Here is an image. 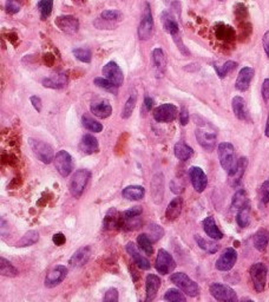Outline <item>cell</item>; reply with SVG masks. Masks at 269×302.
Here are the masks:
<instances>
[{
  "mask_svg": "<svg viewBox=\"0 0 269 302\" xmlns=\"http://www.w3.org/2000/svg\"><path fill=\"white\" fill-rule=\"evenodd\" d=\"M118 290L116 288H109L105 293L103 302H118Z\"/></svg>",
  "mask_w": 269,
  "mask_h": 302,
  "instance_id": "cell-52",
  "label": "cell"
},
{
  "mask_svg": "<svg viewBox=\"0 0 269 302\" xmlns=\"http://www.w3.org/2000/svg\"><path fill=\"white\" fill-rule=\"evenodd\" d=\"M237 260V253L234 248H225L222 252L221 256L216 261V269L221 272H228L235 266Z\"/></svg>",
  "mask_w": 269,
  "mask_h": 302,
  "instance_id": "cell-13",
  "label": "cell"
},
{
  "mask_svg": "<svg viewBox=\"0 0 269 302\" xmlns=\"http://www.w3.org/2000/svg\"><path fill=\"white\" fill-rule=\"evenodd\" d=\"M30 100H31V103H32V105H33V108L36 109L37 111L38 112H41L42 111V100H41V98H39L38 96H32L30 98Z\"/></svg>",
  "mask_w": 269,
  "mask_h": 302,
  "instance_id": "cell-57",
  "label": "cell"
},
{
  "mask_svg": "<svg viewBox=\"0 0 269 302\" xmlns=\"http://www.w3.org/2000/svg\"><path fill=\"white\" fill-rule=\"evenodd\" d=\"M91 257V248L90 247H82L77 250L76 253L71 256L70 258V264L74 268H79L83 267L84 264L89 262Z\"/></svg>",
  "mask_w": 269,
  "mask_h": 302,
  "instance_id": "cell-26",
  "label": "cell"
},
{
  "mask_svg": "<svg viewBox=\"0 0 269 302\" xmlns=\"http://www.w3.org/2000/svg\"><path fill=\"white\" fill-rule=\"evenodd\" d=\"M153 241L150 240V237L148 236V234H139L137 237V244H138V248L143 250L147 255H153L154 253V247H153Z\"/></svg>",
  "mask_w": 269,
  "mask_h": 302,
  "instance_id": "cell-37",
  "label": "cell"
},
{
  "mask_svg": "<svg viewBox=\"0 0 269 302\" xmlns=\"http://www.w3.org/2000/svg\"><path fill=\"white\" fill-rule=\"evenodd\" d=\"M54 166H56L57 171L61 174V176L67 177L73 169V161L71 155L65 150L57 152L54 156Z\"/></svg>",
  "mask_w": 269,
  "mask_h": 302,
  "instance_id": "cell-11",
  "label": "cell"
},
{
  "mask_svg": "<svg viewBox=\"0 0 269 302\" xmlns=\"http://www.w3.org/2000/svg\"><path fill=\"white\" fill-rule=\"evenodd\" d=\"M231 106H233V111L237 118L241 120L247 119V117H248L247 106H246V102L242 97H240V96L234 97L233 102H231Z\"/></svg>",
  "mask_w": 269,
  "mask_h": 302,
  "instance_id": "cell-32",
  "label": "cell"
},
{
  "mask_svg": "<svg viewBox=\"0 0 269 302\" xmlns=\"http://www.w3.org/2000/svg\"><path fill=\"white\" fill-rule=\"evenodd\" d=\"M179 110L174 104L167 103L162 104L154 110V118L158 123H170L177 118Z\"/></svg>",
  "mask_w": 269,
  "mask_h": 302,
  "instance_id": "cell-12",
  "label": "cell"
},
{
  "mask_svg": "<svg viewBox=\"0 0 269 302\" xmlns=\"http://www.w3.org/2000/svg\"><path fill=\"white\" fill-rule=\"evenodd\" d=\"M52 241L56 246H63V244L67 242V237H65V235L62 234V232H58V234L53 235Z\"/></svg>",
  "mask_w": 269,
  "mask_h": 302,
  "instance_id": "cell-55",
  "label": "cell"
},
{
  "mask_svg": "<svg viewBox=\"0 0 269 302\" xmlns=\"http://www.w3.org/2000/svg\"><path fill=\"white\" fill-rule=\"evenodd\" d=\"M28 144H30L36 157L38 158L39 161H42L43 163H45V164H50L54 160L56 155H54L52 146L47 144V143L39 139H34V138H30V139H28Z\"/></svg>",
  "mask_w": 269,
  "mask_h": 302,
  "instance_id": "cell-3",
  "label": "cell"
},
{
  "mask_svg": "<svg viewBox=\"0 0 269 302\" xmlns=\"http://www.w3.org/2000/svg\"><path fill=\"white\" fill-rule=\"evenodd\" d=\"M153 60H154V66H155V71H156V77L157 78H161L163 77V74L165 73V70H167V58H165V54L163 52L162 48L157 47L153 51Z\"/></svg>",
  "mask_w": 269,
  "mask_h": 302,
  "instance_id": "cell-25",
  "label": "cell"
},
{
  "mask_svg": "<svg viewBox=\"0 0 269 302\" xmlns=\"http://www.w3.org/2000/svg\"><path fill=\"white\" fill-rule=\"evenodd\" d=\"M179 122H181L183 126L187 125L189 123V112L185 108H182L181 114H179Z\"/></svg>",
  "mask_w": 269,
  "mask_h": 302,
  "instance_id": "cell-56",
  "label": "cell"
},
{
  "mask_svg": "<svg viewBox=\"0 0 269 302\" xmlns=\"http://www.w3.org/2000/svg\"><path fill=\"white\" fill-rule=\"evenodd\" d=\"M210 294L220 302H239L235 290L222 283H213L210 286Z\"/></svg>",
  "mask_w": 269,
  "mask_h": 302,
  "instance_id": "cell-7",
  "label": "cell"
},
{
  "mask_svg": "<svg viewBox=\"0 0 269 302\" xmlns=\"http://www.w3.org/2000/svg\"><path fill=\"white\" fill-rule=\"evenodd\" d=\"M134 106H136V96L133 94V96H130L127 100V103H125L124 108H123L122 111V118L128 119L130 118V116L133 115Z\"/></svg>",
  "mask_w": 269,
  "mask_h": 302,
  "instance_id": "cell-46",
  "label": "cell"
},
{
  "mask_svg": "<svg viewBox=\"0 0 269 302\" xmlns=\"http://www.w3.org/2000/svg\"><path fill=\"white\" fill-rule=\"evenodd\" d=\"M254 77V70L251 68H243L240 71L239 76H237L236 83H235V88L239 91H247L249 89V85H250L251 79Z\"/></svg>",
  "mask_w": 269,
  "mask_h": 302,
  "instance_id": "cell-24",
  "label": "cell"
},
{
  "mask_svg": "<svg viewBox=\"0 0 269 302\" xmlns=\"http://www.w3.org/2000/svg\"><path fill=\"white\" fill-rule=\"evenodd\" d=\"M249 217H250V207L247 206L240 209L236 215V222L241 228H246L249 224Z\"/></svg>",
  "mask_w": 269,
  "mask_h": 302,
  "instance_id": "cell-41",
  "label": "cell"
},
{
  "mask_svg": "<svg viewBox=\"0 0 269 302\" xmlns=\"http://www.w3.org/2000/svg\"><path fill=\"white\" fill-rule=\"evenodd\" d=\"M103 74H104V78L110 80L117 88H119V86L123 84L124 76H123L121 68L117 65V63L109 62L108 64L103 68Z\"/></svg>",
  "mask_w": 269,
  "mask_h": 302,
  "instance_id": "cell-16",
  "label": "cell"
},
{
  "mask_svg": "<svg viewBox=\"0 0 269 302\" xmlns=\"http://www.w3.org/2000/svg\"><path fill=\"white\" fill-rule=\"evenodd\" d=\"M159 287H161V279L155 274H149L145 281V295H147L145 302H151L156 298Z\"/></svg>",
  "mask_w": 269,
  "mask_h": 302,
  "instance_id": "cell-21",
  "label": "cell"
},
{
  "mask_svg": "<svg viewBox=\"0 0 269 302\" xmlns=\"http://www.w3.org/2000/svg\"><path fill=\"white\" fill-rule=\"evenodd\" d=\"M142 207H134L129 209L121 215L119 218V229L125 230H134L141 227V215H142Z\"/></svg>",
  "mask_w": 269,
  "mask_h": 302,
  "instance_id": "cell-4",
  "label": "cell"
},
{
  "mask_svg": "<svg viewBox=\"0 0 269 302\" xmlns=\"http://www.w3.org/2000/svg\"><path fill=\"white\" fill-rule=\"evenodd\" d=\"M182 207H183V200L182 197H176L169 203L167 210H165V217H167L168 221H175L179 217L182 211Z\"/></svg>",
  "mask_w": 269,
  "mask_h": 302,
  "instance_id": "cell-28",
  "label": "cell"
},
{
  "mask_svg": "<svg viewBox=\"0 0 269 302\" xmlns=\"http://www.w3.org/2000/svg\"><path fill=\"white\" fill-rule=\"evenodd\" d=\"M163 234H164L163 228L161 226H158V224H150V226H149L148 236L150 237V240L153 241V242H156V241L161 240Z\"/></svg>",
  "mask_w": 269,
  "mask_h": 302,
  "instance_id": "cell-49",
  "label": "cell"
},
{
  "mask_svg": "<svg viewBox=\"0 0 269 302\" xmlns=\"http://www.w3.org/2000/svg\"><path fill=\"white\" fill-rule=\"evenodd\" d=\"M242 302H246V300H245V301H242Z\"/></svg>",
  "mask_w": 269,
  "mask_h": 302,
  "instance_id": "cell-62",
  "label": "cell"
},
{
  "mask_svg": "<svg viewBox=\"0 0 269 302\" xmlns=\"http://www.w3.org/2000/svg\"><path fill=\"white\" fill-rule=\"evenodd\" d=\"M56 25L63 32L67 34L77 33L79 28V22L73 16H62L56 19Z\"/></svg>",
  "mask_w": 269,
  "mask_h": 302,
  "instance_id": "cell-18",
  "label": "cell"
},
{
  "mask_svg": "<svg viewBox=\"0 0 269 302\" xmlns=\"http://www.w3.org/2000/svg\"><path fill=\"white\" fill-rule=\"evenodd\" d=\"M246 302H254V301H251V300H246Z\"/></svg>",
  "mask_w": 269,
  "mask_h": 302,
  "instance_id": "cell-61",
  "label": "cell"
},
{
  "mask_svg": "<svg viewBox=\"0 0 269 302\" xmlns=\"http://www.w3.org/2000/svg\"><path fill=\"white\" fill-rule=\"evenodd\" d=\"M189 177H190L194 189H195L197 192L204 191V189L207 188L208 178L207 175L204 174V171H203L201 168H199V166L190 168V170H189Z\"/></svg>",
  "mask_w": 269,
  "mask_h": 302,
  "instance_id": "cell-17",
  "label": "cell"
},
{
  "mask_svg": "<svg viewBox=\"0 0 269 302\" xmlns=\"http://www.w3.org/2000/svg\"><path fill=\"white\" fill-rule=\"evenodd\" d=\"M219 158L222 168L225 171L230 172L233 170L237 162V161H235V150H234L233 144L227 142L221 143L219 145Z\"/></svg>",
  "mask_w": 269,
  "mask_h": 302,
  "instance_id": "cell-6",
  "label": "cell"
},
{
  "mask_svg": "<svg viewBox=\"0 0 269 302\" xmlns=\"http://www.w3.org/2000/svg\"><path fill=\"white\" fill-rule=\"evenodd\" d=\"M119 218H121V215L116 211V209L109 210L107 216L104 218V228L119 229Z\"/></svg>",
  "mask_w": 269,
  "mask_h": 302,
  "instance_id": "cell-35",
  "label": "cell"
},
{
  "mask_svg": "<svg viewBox=\"0 0 269 302\" xmlns=\"http://www.w3.org/2000/svg\"><path fill=\"white\" fill-rule=\"evenodd\" d=\"M203 229H204L205 234L210 238H213V240L217 241L221 240L223 237L222 232L219 229V227L216 226L215 220H214L213 217H207L203 221Z\"/></svg>",
  "mask_w": 269,
  "mask_h": 302,
  "instance_id": "cell-29",
  "label": "cell"
},
{
  "mask_svg": "<svg viewBox=\"0 0 269 302\" xmlns=\"http://www.w3.org/2000/svg\"><path fill=\"white\" fill-rule=\"evenodd\" d=\"M265 134H266V136L269 137V115H268V118H267V124H266Z\"/></svg>",
  "mask_w": 269,
  "mask_h": 302,
  "instance_id": "cell-60",
  "label": "cell"
},
{
  "mask_svg": "<svg viewBox=\"0 0 269 302\" xmlns=\"http://www.w3.org/2000/svg\"><path fill=\"white\" fill-rule=\"evenodd\" d=\"M260 200L263 204L269 203V180L262 183L261 188H260Z\"/></svg>",
  "mask_w": 269,
  "mask_h": 302,
  "instance_id": "cell-51",
  "label": "cell"
},
{
  "mask_svg": "<svg viewBox=\"0 0 269 302\" xmlns=\"http://www.w3.org/2000/svg\"><path fill=\"white\" fill-rule=\"evenodd\" d=\"M154 32V19L151 13L150 5L145 4L144 13H143L141 24L138 26V38L141 40H148L151 38Z\"/></svg>",
  "mask_w": 269,
  "mask_h": 302,
  "instance_id": "cell-10",
  "label": "cell"
},
{
  "mask_svg": "<svg viewBox=\"0 0 269 302\" xmlns=\"http://www.w3.org/2000/svg\"><path fill=\"white\" fill-rule=\"evenodd\" d=\"M261 93H262L263 100H265L266 103H268L269 102V78L265 79V82H263Z\"/></svg>",
  "mask_w": 269,
  "mask_h": 302,
  "instance_id": "cell-54",
  "label": "cell"
},
{
  "mask_svg": "<svg viewBox=\"0 0 269 302\" xmlns=\"http://www.w3.org/2000/svg\"><path fill=\"white\" fill-rule=\"evenodd\" d=\"M43 85L45 88L48 89H63L65 88L67 84V76L65 73H58V74H53V76L47 77V78L43 79Z\"/></svg>",
  "mask_w": 269,
  "mask_h": 302,
  "instance_id": "cell-27",
  "label": "cell"
},
{
  "mask_svg": "<svg viewBox=\"0 0 269 302\" xmlns=\"http://www.w3.org/2000/svg\"><path fill=\"white\" fill-rule=\"evenodd\" d=\"M125 248H127L128 254L130 255L131 258L134 261V263L137 264L138 268H141L142 270L150 269V262H149V260L147 257L143 256L141 253H139V250L136 247V244H134V242H129Z\"/></svg>",
  "mask_w": 269,
  "mask_h": 302,
  "instance_id": "cell-20",
  "label": "cell"
},
{
  "mask_svg": "<svg viewBox=\"0 0 269 302\" xmlns=\"http://www.w3.org/2000/svg\"><path fill=\"white\" fill-rule=\"evenodd\" d=\"M164 299L168 302H187V299L184 298V295L176 288H170L165 292Z\"/></svg>",
  "mask_w": 269,
  "mask_h": 302,
  "instance_id": "cell-44",
  "label": "cell"
},
{
  "mask_svg": "<svg viewBox=\"0 0 269 302\" xmlns=\"http://www.w3.org/2000/svg\"><path fill=\"white\" fill-rule=\"evenodd\" d=\"M249 206V201H248V196H247V192L245 190H239L236 191V194L234 195L233 197V208L235 209H242L245 208V207Z\"/></svg>",
  "mask_w": 269,
  "mask_h": 302,
  "instance_id": "cell-40",
  "label": "cell"
},
{
  "mask_svg": "<svg viewBox=\"0 0 269 302\" xmlns=\"http://www.w3.org/2000/svg\"><path fill=\"white\" fill-rule=\"evenodd\" d=\"M67 275V268L65 266H56L47 273L44 284L46 288H53L65 280Z\"/></svg>",
  "mask_w": 269,
  "mask_h": 302,
  "instance_id": "cell-14",
  "label": "cell"
},
{
  "mask_svg": "<svg viewBox=\"0 0 269 302\" xmlns=\"http://www.w3.org/2000/svg\"><path fill=\"white\" fill-rule=\"evenodd\" d=\"M155 268L161 275H168L176 268V262L167 250L159 249L157 253Z\"/></svg>",
  "mask_w": 269,
  "mask_h": 302,
  "instance_id": "cell-9",
  "label": "cell"
},
{
  "mask_svg": "<svg viewBox=\"0 0 269 302\" xmlns=\"http://www.w3.org/2000/svg\"><path fill=\"white\" fill-rule=\"evenodd\" d=\"M82 124L85 129H88L91 132H102L103 125L99 122H97L96 119H93L92 117H90L89 115H84L82 117Z\"/></svg>",
  "mask_w": 269,
  "mask_h": 302,
  "instance_id": "cell-39",
  "label": "cell"
},
{
  "mask_svg": "<svg viewBox=\"0 0 269 302\" xmlns=\"http://www.w3.org/2000/svg\"><path fill=\"white\" fill-rule=\"evenodd\" d=\"M38 240H39V232H36V230H30V232H27L26 234H25L24 236L19 240L17 247H21V248H24V247H30V246H32V244L38 242Z\"/></svg>",
  "mask_w": 269,
  "mask_h": 302,
  "instance_id": "cell-38",
  "label": "cell"
},
{
  "mask_svg": "<svg viewBox=\"0 0 269 302\" xmlns=\"http://www.w3.org/2000/svg\"><path fill=\"white\" fill-rule=\"evenodd\" d=\"M253 242H254V247H255L257 250H260V252L266 250V248H267V246H268V242H269L268 230H266L263 228L257 230L253 236Z\"/></svg>",
  "mask_w": 269,
  "mask_h": 302,
  "instance_id": "cell-33",
  "label": "cell"
},
{
  "mask_svg": "<svg viewBox=\"0 0 269 302\" xmlns=\"http://www.w3.org/2000/svg\"><path fill=\"white\" fill-rule=\"evenodd\" d=\"M122 195L129 201H141L145 195V189L142 186H129L123 189Z\"/></svg>",
  "mask_w": 269,
  "mask_h": 302,
  "instance_id": "cell-31",
  "label": "cell"
},
{
  "mask_svg": "<svg viewBox=\"0 0 269 302\" xmlns=\"http://www.w3.org/2000/svg\"><path fill=\"white\" fill-rule=\"evenodd\" d=\"M0 273H1L2 276H6V278H16L18 275V270H17L16 267L5 257L0 258Z\"/></svg>",
  "mask_w": 269,
  "mask_h": 302,
  "instance_id": "cell-36",
  "label": "cell"
},
{
  "mask_svg": "<svg viewBox=\"0 0 269 302\" xmlns=\"http://www.w3.org/2000/svg\"><path fill=\"white\" fill-rule=\"evenodd\" d=\"M99 144L98 140H97L96 137H93L92 135H84L81 140V150L84 152V154L88 155H92L94 152L98 151Z\"/></svg>",
  "mask_w": 269,
  "mask_h": 302,
  "instance_id": "cell-30",
  "label": "cell"
},
{
  "mask_svg": "<svg viewBox=\"0 0 269 302\" xmlns=\"http://www.w3.org/2000/svg\"><path fill=\"white\" fill-rule=\"evenodd\" d=\"M94 84L98 86V88L103 89V90L112 92V93H116L117 89H118L116 85L112 84L110 80H108L107 78H102V77H98V78L94 79Z\"/></svg>",
  "mask_w": 269,
  "mask_h": 302,
  "instance_id": "cell-47",
  "label": "cell"
},
{
  "mask_svg": "<svg viewBox=\"0 0 269 302\" xmlns=\"http://www.w3.org/2000/svg\"><path fill=\"white\" fill-rule=\"evenodd\" d=\"M236 66H237L236 62H233V60H228V62H225L224 64L221 66V68H220V66H216V65L214 66V68H215L216 72H217V74H219L220 78H224V77L227 76L229 72H231L233 70H235Z\"/></svg>",
  "mask_w": 269,
  "mask_h": 302,
  "instance_id": "cell-42",
  "label": "cell"
},
{
  "mask_svg": "<svg viewBox=\"0 0 269 302\" xmlns=\"http://www.w3.org/2000/svg\"><path fill=\"white\" fill-rule=\"evenodd\" d=\"M174 152H175V156L179 158V161H188L189 158L194 155L193 148H190V146L184 142L176 143L175 148H174Z\"/></svg>",
  "mask_w": 269,
  "mask_h": 302,
  "instance_id": "cell-34",
  "label": "cell"
},
{
  "mask_svg": "<svg viewBox=\"0 0 269 302\" xmlns=\"http://www.w3.org/2000/svg\"><path fill=\"white\" fill-rule=\"evenodd\" d=\"M19 10H21V4H19L18 0H7L6 1L7 13H10V14L18 13Z\"/></svg>",
  "mask_w": 269,
  "mask_h": 302,
  "instance_id": "cell-53",
  "label": "cell"
},
{
  "mask_svg": "<svg viewBox=\"0 0 269 302\" xmlns=\"http://www.w3.org/2000/svg\"><path fill=\"white\" fill-rule=\"evenodd\" d=\"M91 178V172L88 169H79L73 174L70 182V192L74 197H81L87 184Z\"/></svg>",
  "mask_w": 269,
  "mask_h": 302,
  "instance_id": "cell-5",
  "label": "cell"
},
{
  "mask_svg": "<svg viewBox=\"0 0 269 302\" xmlns=\"http://www.w3.org/2000/svg\"><path fill=\"white\" fill-rule=\"evenodd\" d=\"M247 158L241 157L240 160H237L236 165L234 166V169L229 174V183L231 184V186H236L237 184L241 182L243 174H245L246 168H247Z\"/></svg>",
  "mask_w": 269,
  "mask_h": 302,
  "instance_id": "cell-23",
  "label": "cell"
},
{
  "mask_svg": "<svg viewBox=\"0 0 269 302\" xmlns=\"http://www.w3.org/2000/svg\"><path fill=\"white\" fill-rule=\"evenodd\" d=\"M161 22L164 30L173 37L174 40H175V43L177 44V46H179V50H181V52L184 54H189V51L185 48L184 44H183L181 40V37H179V24H177L175 18L173 17V14L168 12V11H164V12L161 14Z\"/></svg>",
  "mask_w": 269,
  "mask_h": 302,
  "instance_id": "cell-1",
  "label": "cell"
},
{
  "mask_svg": "<svg viewBox=\"0 0 269 302\" xmlns=\"http://www.w3.org/2000/svg\"><path fill=\"white\" fill-rule=\"evenodd\" d=\"M122 17H123L122 13L116 10H107L104 11V12H102L101 14L102 20L109 23V24H111L112 22H117V20H121Z\"/></svg>",
  "mask_w": 269,
  "mask_h": 302,
  "instance_id": "cell-50",
  "label": "cell"
},
{
  "mask_svg": "<svg viewBox=\"0 0 269 302\" xmlns=\"http://www.w3.org/2000/svg\"><path fill=\"white\" fill-rule=\"evenodd\" d=\"M195 240L197 244L200 246V248L205 250V252L210 253V254H214V253L217 252V249H219V244L210 242V241L204 240V238H202L201 236H199V235H196Z\"/></svg>",
  "mask_w": 269,
  "mask_h": 302,
  "instance_id": "cell-43",
  "label": "cell"
},
{
  "mask_svg": "<svg viewBox=\"0 0 269 302\" xmlns=\"http://www.w3.org/2000/svg\"><path fill=\"white\" fill-rule=\"evenodd\" d=\"M196 139L199 142V144L202 146L204 150L207 151H213L216 144V135L215 132L209 131L204 128H199L195 131Z\"/></svg>",
  "mask_w": 269,
  "mask_h": 302,
  "instance_id": "cell-15",
  "label": "cell"
},
{
  "mask_svg": "<svg viewBox=\"0 0 269 302\" xmlns=\"http://www.w3.org/2000/svg\"><path fill=\"white\" fill-rule=\"evenodd\" d=\"M73 54L77 59L83 63H90L92 58V52L90 48H74Z\"/></svg>",
  "mask_w": 269,
  "mask_h": 302,
  "instance_id": "cell-48",
  "label": "cell"
},
{
  "mask_svg": "<svg viewBox=\"0 0 269 302\" xmlns=\"http://www.w3.org/2000/svg\"><path fill=\"white\" fill-rule=\"evenodd\" d=\"M171 282L179 287L183 293H185L188 296L196 298L200 294V287L195 281L191 280L190 278L184 273H175L171 275Z\"/></svg>",
  "mask_w": 269,
  "mask_h": 302,
  "instance_id": "cell-2",
  "label": "cell"
},
{
  "mask_svg": "<svg viewBox=\"0 0 269 302\" xmlns=\"http://www.w3.org/2000/svg\"><path fill=\"white\" fill-rule=\"evenodd\" d=\"M144 105H145V109H147L148 111H150L154 106V99L150 98V97H145Z\"/></svg>",
  "mask_w": 269,
  "mask_h": 302,
  "instance_id": "cell-59",
  "label": "cell"
},
{
  "mask_svg": "<svg viewBox=\"0 0 269 302\" xmlns=\"http://www.w3.org/2000/svg\"><path fill=\"white\" fill-rule=\"evenodd\" d=\"M38 8L41 11V17L43 20H45L50 17L53 8V0H41L38 4Z\"/></svg>",
  "mask_w": 269,
  "mask_h": 302,
  "instance_id": "cell-45",
  "label": "cell"
},
{
  "mask_svg": "<svg viewBox=\"0 0 269 302\" xmlns=\"http://www.w3.org/2000/svg\"><path fill=\"white\" fill-rule=\"evenodd\" d=\"M250 278L253 281L254 288L257 293H261L266 288V283H267V267L263 263H255L250 267Z\"/></svg>",
  "mask_w": 269,
  "mask_h": 302,
  "instance_id": "cell-8",
  "label": "cell"
},
{
  "mask_svg": "<svg viewBox=\"0 0 269 302\" xmlns=\"http://www.w3.org/2000/svg\"><path fill=\"white\" fill-rule=\"evenodd\" d=\"M262 44H263V48H265V52L269 58V30L265 33V36H263Z\"/></svg>",
  "mask_w": 269,
  "mask_h": 302,
  "instance_id": "cell-58",
  "label": "cell"
},
{
  "mask_svg": "<svg viewBox=\"0 0 269 302\" xmlns=\"http://www.w3.org/2000/svg\"><path fill=\"white\" fill-rule=\"evenodd\" d=\"M164 194V177L162 172L156 174L151 181V196L156 204H161Z\"/></svg>",
  "mask_w": 269,
  "mask_h": 302,
  "instance_id": "cell-19",
  "label": "cell"
},
{
  "mask_svg": "<svg viewBox=\"0 0 269 302\" xmlns=\"http://www.w3.org/2000/svg\"><path fill=\"white\" fill-rule=\"evenodd\" d=\"M90 110L96 117L108 118V117L111 116V114H112V106L110 105V103H109L108 100L99 99L91 103Z\"/></svg>",
  "mask_w": 269,
  "mask_h": 302,
  "instance_id": "cell-22",
  "label": "cell"
}]
</instances>
